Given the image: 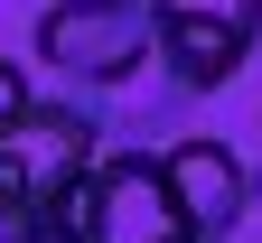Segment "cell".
<instances>
[{"label":"cell","instance_id":"cell-1","mask_svg":"<svg viewBox=\"0 0 262 243\" xmlns=\"http://www.w3.org/2000/svg\"><path fill=\"white\" fill-rule=\"evenodd\" d=\"M47 243H196V234H187L178 196H169L159 150H103L75 178V196L56 206Z\"/></svg>","mask_w":262,"mask_h":243},{"label":"cell","instance_id":"cell-2","mask_svg":"<svg viewBox=\"0 0 262 243\" xmlns=\"http://www.w3.org/2000/svg\"><path fill=\"white\" fill-rule=\"evenodd\" d=\"M28 47H38L47 75L103 94V84H131L159 56V19H150V0H47Z\"/></svg>","mask_w":262,"mask_h":243},{"label":"cell","instance_id":"cell-3","mask_svg":"<svg viewBox=\"0 0 262 243\" xmlns=\"http://www.w3.org/2000/svg\"><path fill=\"white\" fill-rule=\"evenodd\" d=\"M94 159H103V122L75 113V103H38V113L0 141V196L28 206V215H47V234H56V206L75 196V178Z\"/></svg>","mask_w":262,"mask_h":243},{"label":"cell","instance_id":"cell-4","mask_svg":"<svg viewBox=\"0 0 262 243\" xmlns=\"http://www.w3.org/2000/svg\"><path fill=\"white\" fill-rule=\"evenodd\" d=\"M159 19V65L178 94H225L262 47V0H150Z\"/></svg>","mask_w":262,"mask_h":243},{"label":"cell","instance_id":"cell-5","mask_svg":"<svg viewBox=\"0 0 262 243\" xmlns=\"http://www.w3.org/2000/svg\"><path fill=\"white\" fill-rule=\"evenodd\" d=\"M159 168H169V196H178V215L196 243H234L244 215H253V178H244V159L225 150V141H169L159 150Z\"/></svg>","mask_w":262,"mask_h":243},{"label":"cell","instance_id":"cell-6","mask_svg":"<svg viewBox=\"0 0 262 243\" xmlns=\"http://www.w3.org/2000/svg\"><path fill=\"white\" fill-rule=\"evenodd\" d=\"M28 113H38V94H28V65H10V56H0V141H10Z\"/></svg>","mask_w":262,"mask_h":243}]
</instances>
